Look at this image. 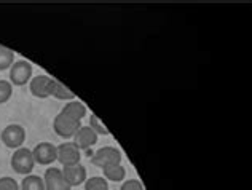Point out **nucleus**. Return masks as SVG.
Returning <instances> with one entry per match:
<instances>
[{"instance_id": "1", "label": "nucleus", "mask_w": 252, "mask_h": 190, "mask_svg": "<svg viewBox=\"0 0 252 190\" xmlns=\"http://www.w3.org/2000/svg\"><path fill=\"white\" fill-rule=\"evenodd\" d=\"M11 168L15 169L18 174L28 176L32 173V169L35 166L34 157H32V150L28 147H19L15 150V154L11 155Z\"/></svg>"}, {"instance_id": "2", "label": "nucleus", "mask_w": 252, "mask_h": 190, "mask_svg": "<svg viewBox=\"0 0 252 190\" xmlns=\"http://www.w3.org/2000/svg\"><path fill=\"white\" fill-rule=\"evenodd\" d=\"M90 158H91L93 165L102 169V168H107L112 165H120L122 163V152L117 147L107 146V147H102V149L96 150Z\"/></svg>"}, {"instance_id": "3", "label": "nucleus", "mask_w": 252, "mask_h": 190, "mask_svg": "<svg viewBox=\"0 0 252 190\" xmlns=\"http://www.w3.org/2000/svg\"><path fill=\"white\" fill-rule=\"evenodd\" d=\"M0 139L8 149L16 150L19 147H24L26 142V129L18 125V123H11V125H6L2 133H0Z\"/></svg>"}, {"instance_id": "4", "label": "nucleus", "mask_w": 252, "mask_h": 190, "mask_svg": "<svg viewBox=\"0 0 252 190\" xmlns=\"http://www.w3.org/2000/svg\"><path fill=\"white\" fill-rule=\"evenodd\" d=\"M80 128H82V122L70 119V117L64 115L61 112H59L55 117V120H53V129H55V133L59 137H64V139H70V137H74L75 133Z\"/></svg>"}, {"instance_id": "5", "label": "nucleus", "mask_w": 252, "mask_h": 190, "mask_svg": "<svg viewBox=\"0 0 252 190\" xmlns=\"http://www.w3.org/2000/svg\"><path fill=\"white\" fill-rule=\"evenodd\" d=\"M56 78H53L46 74L37 75L34 78H31L29 82V90L32 96L38 97V99H46L53 95V88H55Z\"/></svg>"}, {"instance_id": "6", "label": "nucleus", "mask_w": 252, "mask_h": 190, "mask_svg": "<svg viewBox=\"0 0 252 190\" xmlns=\"http://www.w3.org/2000/svg\"><path fill=\"white\" fill-rule=\"evenodd\" d=\"M32 78V64L19 60L15 61L10 67V83L15 85V87H24L28 85Z\"/></svg>"}, {"instance_id": "7", "label": "nucleus", "mask_w": 252, "mask_h": 190, "mask_svg": "<svg viewBox=\"0 0 252 190\" xmlns=\"http://www.w3.org/2000/svg\"><path fill=\"white\" fill-rule=\"evenodd\" d=\"M56 155H58L56 160L61 163L63 166H74V165H78L82 160V152L77 149V146L72 141L58 146Z\"/></svg>"}, {"instance_id": "8", "label": "nucleus", "mask_w": 252, "mask_h": 190, "mask_svg": "<svg viewBox=\"0 0 252 190\" xmlns=\"http://www.w3.org/2000/svg\"><path fill=\"white\" fill-rule=\"evenodd\" d=\"M32 157H34L35 165L48 166L51 163H55L56 155V146H53L51 142H40L32 149Z\"/></svg>"}, {"instance_id": "9", "label": "nucleus", "mask_w": 252, "mask_h": 190, "mask_svg": "<svg viewBox=\"0 0 252 190\" xmlns=\"http://www.w3.org/2000/svg\"><path fill=\"white\" fill-rule=\"evenodd\" d=\"M43 184H45V190H70L72 189L67 182H65L61 169L55 166H51L45 171Z\"/></svg>"}, {"instance_id": "10", "label": "nucleus", "mask_w": 252, "mask_h": 190, "mask_svg": "<svg viewBox=\"0 0 252 190\" xmlns=\"http://www.w3.org/2000/svg\"><path fill=\"white\" fill-rule=\"evenodd\" d=\"M97 137L99 136L90 127L82 125V128L77 131L74 137H72V139H74L72 142H74L77 146V149L82 152V150H90L93 146H94V144L97 142Z\"/></svg>"}, {"instance_id": "11", "label": "nucleus", "mask_w": 252, "mask_h": 190, "mask_svg": "<svg viewBox=\"0 0 252 190\" xmlns=\"http://www.w3.org/2000/svg\"><path fill=\"white\" fill-rule=\"evenodd\" d=\"M61 171H63L65 182H67L70 187L85 184V181L88 179L86 178V168L82 163H78V165H74V166H63Z\"/></svg>"}, {"instance_id": "12", "label": "nucleus", "mask_w": 252, "mask_h": 190, "mask_svg": "<svg viewBox=\"0 0 252 190\" xmlns=\"http://www.w3.org/2000/svg\"><path fill=\"white\" fill-rule=\"evenodd\" d=\"M61 114L67 115V117H70V119H74V120L82 122V119H85L86 114H88V109H86V106L82 101L74 99V101L65 102V106L61 109Z\"/></svg>"}, {"instance_id": "13", "label": "nucleus", "mask_w": 252, "mask_h": 190, "mask_svg": "<svg viewBox=\"0 0 252 190\" xmlns=\"http://www.w3.org/2000/svg\"><path fill=\"white\" fill-rule=\"evenodd\" d=\"M102 173H104V176L102 178L105 179V181H110V182H122V181H125V178H126V169H125V166L122 165H112V166H107V168H102Z\"/></svg>"}, {"instance_id": "14", "label": "nucleus", "mask_w": 252, "mask_h": 190, "mask_svg": "<svg viewBox=\"0 0 252 190\" xmlns=\"http://www.w3.org/2000/svg\"><path fill=\"white\" fill-rule=\"evenodd\" d=\"M19 190H45L43 178L35 174L24 176V179L21 181V186H19Z\"/></svg>"}, {"instance_id": "15", "label": "nucleus", "mask_w": 252, "mask_h": 190, "mask_svg": "<svg viewBox=\"0 0 252 190\" xmlns=\"http://www.w3.org/2000/svg\"><path fill=\"white\" fill-rule=\"evenodd\" d=\"M53 97H56V99H61V101H65V102H69V101H74L75 99V93L72 91L70 88H67L65 85H63L61 82H58L55 83V88H53Z\"/></svg>"}, {"instance_id": "16", "label": "nucleus", "mask_w": 252, "mask_h": 190, "mask_svg": "<svg viewBox=\"0 0 252 190\" xmlns=\"http://www.w3.org/2000/svg\"><path fill=\"white\" fill-rule=\"evenodd\" d=\"M13 63H15V53H13L10 48L0 45V70L10 69Z\"/></svg>"}, {"instance_id": "17", "label": "nucleus", "mask_w": 252, "mask_h": 190, "mask_svg": "<svg viewBox=\"0 0 252 190\" xmlns=\"http://www.w3.org/2000/svg\"><path fill=\"white\" fill-rule=\"evenodd\" d=\"M109 189V182L101 176H93L85 181V190H105Z\"/></svg>"}, {"instance_id": "18", "label": "nucleus", "mask_w": 252, "mask_h": 190, "mask_svg": "<svg viewBox=\"0 0 252 190\" xmlns=\"http://www.w3.org/2000/svg\"><path fill=\"white\" fill-rule=\"evenodd\" d=\"M93 131H94V133L99 136H109L110 134V131L107 129V127L104 125V123L101 122V119H99V117L96 115V114H91L90 115V125H88Z\"/></svg>"}, {"instance_id": "19", "label": "nucleus", "mask_w": 252, "mask_h": 190, "mask_svg": "<svg viewBox=\"0 0 252 190\" xmlns=\"http://www.w3.org/2000/svg\"><path fill=\"white\" fill-rule=\"evenodd\" d=\"M13 96V85L6 80H0V104H5Z\"/></svg>"}, {"instance_id": "20", "label": "nucleus", "mask_w": 252, "mask_h": 190, "mask_svg": "<svg viewBox=\"0 0 252 190\" xmlns=\"http://www.w3.org/2000/svg\"><path fill=\"white\" fill-rule=\"evenodd\" d=\"M0 190H19V184L10 176H3L0 178Z\"/></svg>"}, {"instance_id": "21", "label": "nucleus", "mask_w": 252, "mask_h": 190, "mask_svg": "<svg viewBox=\"0 0 252 190\" xmlns=\"http://www.w3.org/2000/svg\"><path fill=\"white\" fill-rule=\"evenodd\" d=\"M120 190H144V186L139 179H128L122 184Z\"/></svg>"}, {"instance_id": "22", "label": "nucleus", "mask_w": 252, "mask_h": 190, "mask_svg": "<svg viewBox=\"0 0 252 190\" xmlns=\"http://www.w3.org/2000/svg\"><path fill=\"white\" fill-rule=\"evenodd\" d=\"M105 190H109V189H105Z\"/></svg>"}]
</instances>
